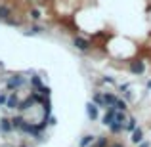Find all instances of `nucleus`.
<instances>
[{
	"label": "nucleus",
	"instance_id": "39448f33",
	"mask_svg": "<svg viewBox=\"0 0 151 147\" xmlns=\"http://www.w3.org/2000/svg\"><path fill=\"white\" fill-rule=\"evenodd\" d=\"M19 103H21V98H19V94H17V92H10V94H8L6 109H10V111H17V109H19Z\"/></svg>",
	"mask_w": 151,
	"mask_h": 147
},
{
	"label": "nucleus",
	"instance_id": "20e7f679",
	"mask_svg": "<svg viewBox=\"0 0 151 147\" xmlns=\"http://www.w3.org/2000/svg\"><path fill=\"white\" fill-rule=\"evenodd\" d=\"M86 117H88V120H92V122H96L98 118H100V107H98L94 101L86 103Z\"/></svg>",
	"mask_w": 151,
	"mask_h": 147
},
{
	"label": "nucleus",
	"instance_id": "4468645a",
	"mask_svg": "<svg viewBox=\"0 0 151 147\" xmlns=\"http://www.w3.org/2000/svg\"><path fill=\"white\" fill-rule=\"evenodd\" d=\"M136 128H138V118H136V117H132V115H128V120H126L124 132H130V134H132Z\"/></svg>",
	"mask_w": 151,
	"mask_h": 147
},
{
	"label": "nucleus",
	"instance_id": "1a4fd4ad",
	"mask_svg": "<svg viewBox=\"0 0 151 147\" xmlns=\"http://www.w3.org/2000/svg\"><path fill=\"white\" fill-rule=\"evenodd\" d=\"M29 86H31V90H40L42 86H44V82H42V77H38V75H31Z\"/></svg>",
	"mask_w": 151,
	"mask_h": 147
},
{
	"label": "nucleus",
	"instance_id": "cd10ccee",
	"mask_svg": "<svg viewBox=\"0 0 151 147\" xmlns=\"http://www.w3.org/2000/svg\"><path fill=\"white\" fill-rule=\"evenodd\" d=\"M109 147H124V145H122V143H121V141H115V143H111Z\"/></svg>",
	"mask_w": 151,
	"mask_h": 147
},
{
	"label": "nucleus",
	"instance_id": "aec40b11",
	"mask_svg": "<svg viewBox=\"0 0 151 147\" xmlns=\"http://www.w3.org/2000/svg\"><path fill=\"white\" fill-rule=\"evenodd\" d=\"M115 109L117 111H128V101L124 98H119L117 103H115Z\"/></svg>",
	"mask_w": 151,
	"mask_h": 147
},
{
	"label": "nucleus",
	"instance_id": "6e6552de",
	"mask_svg": "<svg viewBox=\"0 0 151 147\" xmlns=\"http://www.w3.org/2000/svg\"><path fill=\"white\" fill-rule=\"evenodd\" d=\"M12 132H14V124H12V118L2 117V118H0V134L8 136V134H12Z\"/></svg>",
	"mask_w": 151,
	"mask_h": 147
},
{
	"label": "nucleus",
	"instance_id": "dca6fc26",
	"mask_svg": "<svg viewBox=\"0 0 151 147\" xmlns=\"http://www.w3.org/2000/svg\"><path fill=\"white\" fill-rule=\"evenodd\" d=\"M109 132L113 134V136H119V134L124 132V124H121V122H113V124L109 126Z\"/></svg>",
	"mask_w": 151,
	"mask_h": 147
},
{
	"label": "nucleus",
	"instance_id": "b1692460",
	"mask_svg": "<svg viewBox=\"0 0 151 147\" xmlns=\"http://www.w3.org/2000/svg\"><path fill=\"white\" fill-rule=\"evenodd\" d=\"M122 98H124V99H126L128 103H130V101H134V94H132V88H130L128 92H124V94H122Z\"/></svg>",
	"mask_w": 151,
	"mask_h": 147
},
{
	"label": "nucleus",
	"instance_id": "7ed1b4c3",
	"mask_svg": "<svg viewBox=\"0 0 151 147\" xmlns=\"http://www.w3.org/2000/svg\"><path fill=\"white\" fill-rule=\"evenodd\" d=\"M128 71L132 75H144L145 73V63H144V59H132V61H128Z\"/></svg>",
	"mask_w": 151,
	"mask_h": 147
},
{
	"label": "nucleus",
	"instance_id": "bb28decb",
	"mask_svg": "<svg viewBox=\"0 0 151 147\" xmlns=\"http://www.w3.org/2000/svg\"><path fill=\"white\" fill-rule=\"evenodd\" d=\"M138 147H151L149 141H142V143H138Z\"/></svg>",
	"mask_w": 151,
	"mask_h": 147
},
{
	"label": "nucleus",
	"instance_id": "2f4dec72",
	"mask_svg": "<svg viewBox=\"0 0 151 147\" xmlns=\"http://www.w3.org/2000/svg\"><path fill=\"white\" fill-rule=\"evenodd\" d=\"M90 147H96V145H90Z\"/></svg>",
	"mask_w": 151,
	"mask_h": 147
},
{
	"label": "nucleus",
	"instance_id": "ddd939ff",
	"mask_svg": "<svg viewBox=\"0 0 151 147\" xmlns=\"http://www.w3.org/2000/svg\"><path fill=\"white\" fill-rule=\"evenodd\" d=\"M103 99H105V105H107V109H109V107H115L119 96H115L113 92H103Z\"/></svg>",
	"mask_w": 151,
	"mask_h": 147
},
{
	"label": "nucleus",
	"instance_id": "2eb2a0df",
	"mask_svg": "<svg viewBox=\"0 0 151 147\" xmlns=\"http://www.w3.org/2000/svg\"><path fill=\"white\" fill-rule=\"evenodd\" d=\"M12 17V8L10 6H6V4H0V19H10Z\"/></svg>",
	"mask_w": 151,
	"mask_h": 147
},
{
	"label": "nucleus",
	"instance_id": "f3484780",
	"mask_svg": "<svg viewBox=\"0 0 151 147\" xmlns=\"http://www.w3.org/2000/svg\"><path fill=\"white\" fill-rule=\"evenodd\" d=\"M42 31H44V27H42V25H31L29 29L25 31V34H27V37H35V34H40Z\"/></svg>",
	"mask_w": 151,
	"mask_h": 147
},
{
	"label": "nucleus",
	"instance_id": "a211bd4d",
	"mask_svg": "<svg viewBox=\"0 0 151 147\" xmlns=\"http://www.w3.org/2000/svg\"><path fill=\"white\" fill-rule=\"evenodd\" d=\"M94 145H96V147H109L111 143H109V138H107V136H98L96 141H94Z\"/></svg>",
	"mask_w": 151,
	"mask_h": 147
},
{
	"label": "nucleus",
	"instance_id": "f8f14e48",
	"mask_svg": "<svg viewBox=\"0 0 151 147\" xmlns=\"http://www.w3.org/2000/svg\"><path fill=\"white\" fill-rule=\"evenodd\" d=\"M130 141H132L134 145L142 143V141H144V130H142V128H136L132 134H130Z\"/></svg>",
	"mask_w": 151,
	"mask_h": 147
},
{
	"label": "nucleus",
	"instance_id": "a878e982",
	"mask_svg": "<svg viewBox=\"0 0 151 147\" xmlns=\"http://www.w3.org/2000/svg\"><path fill=\"white\" fill-rule=\"evenodd\" d=\"M55 124H58V118H55V117H50L48 118V126L52 128V126H55Z\"/></svg>",
	"mask_w": 151,
	"mask_h": 147
},
{
	"label": "nucleus",
	"instance_id": "9b49d317",
	"mask_svg": "<svg viewBox=\"0 0 151 147\" xmlns=\"http://www.w3.org/2000/svg\"><path fill=\"white\" fill-rule=\"evenodd\" d=\"M96 138H98V136H92V134H84V136L81 138V141H78V147H90V145H94Z\"/></svg>",
	"mask_w": 151,
	"mask_h": 147
},
{
	"label": "nucleus",
	"instance_id": "423d86ee",
	"mask_svg": "<svg viewBox=\"0 0 151 147\" xmlns=\"http://www.w3.org/2000/svg\"><path fill=\"white\" fill-rule=\"evenodd\" d=\"M37 105H38V103L35 101V98L29 94V96H27L25 99H21V103H19V109H17V111H19L21 115H25L29 109H33V107H37Z\"/></svg>",
	"mask_w": 151,
	"mask_h": 147
},
{
	"label": "nucleus",
	"instance_id": "4be33fe9",
	"mask_svg": "<svg viewBox=\"0 0 151 147\" xmlns=\"http://www.w3.org/2000/svg\"><path fill=\"white\" fill-rule=\"evenodd\" d=\"M130 88H132V86H130L128 82H124V84H119V86H117V90H119V92H121V96H122V94H124V92H128Z\"/></svg>",
	"mask_w": 151,
	"mask_h": 147
},
{
	"label": "nucleus",
	"instance_id": "c85d7f7f",
	"mask_svg": "<svg viewBox=\"0 0 151 147\" xmlns=\"http://www.w3.org/2000/svg\"><path fill=\"white\" fill-rule=\"evenodd\" d=\"M145 90H151V78H149L147 82H145Z\"/></svg>",
	"mask_w": 151,
	"mask_h": 147
},
{
	"label": "nucleus",
	"instance_id": "393cba45",
	"mask_svg": "<svg viewBox=\"0 0 151 147\" xmlns=\"http://www.w3.org/2000/svg\"><path fill=\"white\" fill-rule=\"evenodd\" d=\"M38 92H40L42 96H50V94H52V90H50V86H46V84H44L40 90H38Z\"/></svg>",
	"mask_w": 151,
	"mask_h": 147
},
{
	"label": "nucleus",
	"instance_id": "c756f323",
	"mask_svg": "<svg viewBox=\"0 0 151 147\" xmlns=\"http://www.w3.org/2000/svg\"><path fill=\"white\" fill-rule=\"evenodd\" d=\"M2 69H4V63H2V61H0V71H2Z\"/></svg>",
	"mask_w": 151,
	"mask_h": 147
},
{
	"label": "nucleus",
	"instance_id": "7c9ffc66",
	"mask_svg": "<svg viewBox=\"0 0 151 147\" xmlns=\"http://www.w3.org/2000/svg\"><path fill=\"white\" fill-rule=\"evenodd\" d=\"M19 147H29V145H19Z\"/></svg>",
	"mask_w": 151,
	"mask_h": 147
},
{
	"label": "nucleus",
	"instance_id": "9d476101",
	"mask_svg": "<svg viewBox=\"0 0 151 147\" xmlns=\"http://www.w3.org/2000/svg\"><path fill=\"white\" fill-rule=\"evenodd\" d=\"M92 101L96 103L100 109H107V105H105V99H103V92H100V90H96V92L92 94Z\"/></svg>",
	"mask_w": 151,
	"mask_h": 147
},
{
	"label": "nucleus",
	"instance_id": "f03ea898",
	"mask_svg": "<svg viewBox=\"0 0 151 147\" xmlns=\"http://www.w3.org/2000/svg\"><path fill=\"white\" fill-rule=\"evenodd\" d=\"M73 46H75L78 52H88V50L94 46V42L90 40V38H86V37L77 34V37H73Z\"/></svg>",
	"mask_w": 151,
	"mask_h": 147
},
{
	"label": "nucleus",
	"instance_id": "6ab92c4d",
	"mask_svg": "<svg viewBox=\"0 0 151 147\" xmlns=\"http://www.w3.org/2000/svg\"><path fill=\"white\" fill-rule=\"evenodd\" d=\"M29 17L33 19V21H40L42 19V11L38 10V8H31L29 10Z\"/></svg>",
	"mask_w": 151,
	"mask_h": 147
},
{
	"label": "nucleus",
	"instance_id": "5701e85b",
	"mask_svg": "<svg viewBox=\"0 0 151 147\" xmlns=\"http://www.w3.org/2000/svg\"><path fill=\"white\" fill-rule=\"evenodd\" d=\"M8 101V92H0V107H6Z\"/></svg>",
	"mask_w": 151,
	"mask_h": 147
},
{
	"label": "nucleus",
	"instance_id": "412c9836",
	"mask_svg": "<svg viewBox=\"0 0 151 147\" xmlns=\"http://www.w3.org/2000/svg\"><path fill=\"white\" fill-rule=\"evenodd\" d=\"M98 84H109V86H119L117 84V80H115L113 77H103L100 82H98Z\"/></svg>",
	"mask_w": 151,
	"mask_h": 147
},
{
	"label": "nucleus",
	"instance_id": "f257e3e1",
	"mask_svg": "<svg viewBox=\"0 0 151 147\" xmlns=\"http://www.w3.org/2000/svg\"><path fill=\"white\" fill-rule=\"evenodd\" d=\"M27 77H23V75H10V77L6 78V90L8 92H19V90L23 88V86H27Z\"/></svg>",
	"mask_w": 151,
	"mask_h": 147
},
{
	"label": "nucleus",
	"instance_id": "0eeeda50",
	"mask_svg": "<svg viewBox=\"0 0 151 147\" xmlns=\"http://www.w3.org/2000/svg\"><path fill=\"white\" fill-rule=\"evenodd\" d=\"M115 115H117V109H115V107H109V109H105V115L101 117V124L109 128V126L115 122Z\"/></svg>",
	"mask_w": 151,
	"mask_h": 147
}]
</instances>
